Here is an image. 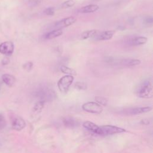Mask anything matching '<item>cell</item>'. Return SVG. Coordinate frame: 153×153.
Here are the masks:
<instances>
[{
  "label": "cell",
  "mask_w": 153,
  "mask_h": 153,
  "mask_svg": "<svg viewBox=\"0 0 153 153\" xmlns=\"http://www.w3.org/2000/svg\"><path fill=\"white\" fill-rule=\"evenodd\" d=\"M83 127L88 130L90 131H91L94 133L99 134V126L96 125L93 122L91 121H85L83 123Z\"/></svg>",
  "instance_id": "obj_10"
},
{
  "label": "cell",
  "mask_w": 153,
  "mask_h": 153,
  "mask_svg": "<svg viewBox=\"0 0 153 153\" xmlns=\"http://www.w3.org/2000/svg\"><path fill=\"white\" fill-rule=\"evenodd\" d=\"M60 71L62 73L68 75H71V76H73L76 75V72L75 71V69H74L72 68H71L69 67L64 66V65L61 66Z\"/></svg>",
  "instance_id": "obj_15"
},
{
  "label": "cell",
  "mask_w": 153,
  "mask_h": 153,
  "mask_svg": "<svg viewBox=\"0 0 153 153\" xmlns=\"http://www.w3.org/2000/svg\"><path fill=\"white\" fill-rule=\"evenodd\" d=\"M2 79L3 82L8 86L12 87L14 85L16 82L15 77L10 74H5L2 76Z\"/></svg>",
  "instance_id": "obj_13"
},
{
  "label": "cell",
  "mask_w": 153,
  "mask_h": 153,
  "mask_svg": "<svg viewBox=\"0 0 153 153\" xmlns=\"http://www.w3.org/2000/svg\"><path fill=\"white\" fill-rule=\"evenodd\" d=\"M33 64L31 62H27L23 65V69L27 71H30L33 68Z\"/></svg>",
  "instance_id": "obj_23"
},
{
  "label": "cell",
  "mask_w": 153,
  "mask_h": 153,
  "mask_svg": "<svg viewBox=\"0 0 153 153\" xmlns=\"http://www.w3.org/2000/svg\"><path fill=\"white\" fill-rule=\"evenodd\" d=\"M6 126V120L1 114H0V129H3Z\"/></svg>",
  "instance_id": "obj_25"
},
{
  "label": "cell",
  "mask_w": 153,
  "mask_h": 153,
  "mask_svg": "<svg viewBox=\"0 0 153 153\" xmlns=\"http://www.w3.org/2000/svg\"><path fill=\"white\" fill-rule=\"evenodd\" d=\"M76 0H67V1H65L64 2H63L61 7L62 8H71V7H74L75 5V4H76Z\"/></svg>",
  "instance_id": "obj_18"
},
{
  "label": "cell",
  "mask_w": 153,
  "mask_h": 153,
  "mask_svg": "<svg viewBox=\"0 0 153 153\" xmlns=\"http://www.w3.org/2000/svg\"><path fill=\"white\" fill-rule=\"evenodd\" d=\"M82 108L84 111L93 114H100L102 112L103 108L97 102H88L82 105Z\"/></svg>",
  "instance_id": "obj_4"
},
{
  "label": "cell",
  "mask_w": 153,
  "mask_h": 153,
  "mask_svg": "<svg viewBox=\"0 0 153 153\" xmlns=\"http://www.w3.org/2000/svg\"><path fill=\"white\" fill-rule=\"evenodd\" d=\"M44 104L45 102L42 100H39V102H36L33 108V112L35 114H39L41 112L44 106Z\"/></svg>",
  "instance_id": "obj_17"
},
{
  "label": "cell",
  "mask_w": 153,
  "mask_h": 153,
  "mask_svg": "<svg viewBox=\"0 0 153 153\" xmlns=\"http://www.w3.org/2000/svg\"><path fill=\"white\" fill-rule=\"evenodd\" d=\"M74 87L76 89L78 90H86L87 89V84L83 82H81V81H78L76 82L75 85H74Z\"/></svg>",
  "instance_id": "obj_20"
},
{
  "label": "cell",
  "mask_w": 153,
  "mask_h": 153,
  "mask_svg": "<svg viewBox=\"0 0 153 153\" xmlns=\"http://www.w3.org/2000/svg\"><path fill=\"white\" fill-rule=\"evenodd\" d=\"M124 131H125V130L122 128L111 125H106L99 126V134L107 136L122 133Z\"/></svg>",
  "instance_id": "obj_3"
},
{
  "label": "cell",
  "mask_w": 153,
  "mask_h": 153,
  "mask_svg": "<svg viewBox=\"0 0 153 153\" xmlns=\"http://www.w3.org/2000/svg\"><path fill=\"white\" fill-rule=\"evenodd\" d=\"M95 100L96 102L100 105H106L108 102V100L106 98L101 96H96L95 97Z\"/></svg>",
  "instance_id": "obj_21"
},
{
  "label": "cell",
  "mask_w": 153,
  "mask_h": 153,
  "mask_svg": "<svg viewBox=\"0 0 153 153\" xmlns=\"http://www.w3.org/2000/svg\"><path fill=\"white\" fill-rule=\"evenodd\" d=\"M115 31L114 30H109L101 32L97 36V39L101 41H107L111 39L114 35L115 34Z\"/></svg>",
  "instance_id": "obj_9"
},
{
  "label": "cell",
  "mask_w": 153,
  "mask_h": 153,
  "mask_svg": "<svg viewBox=\"0 0 153 153\" xmlns=\"http://www.w3.org/2000/svg\"><path fill=\"white\" fill-rule=\"evenodd\" d=\"M96 1H99V0H96Z\"/></svg>",
  "instance_id": "obj_28"
},
{
  "label": "cell",
  "mask_w": 153,
  "mask_h": 153,
  "mask_svg": "<svg viewBox=\"0 0 153 153\" xmlns=\"http://www.w3.org/2000/svg\"><path fill=\"white\" fill-rule=\"evenodd\" d=\"M141 63V61L139 59H131L130 60L128 63H127V65L128 66H137L139 65Z\"/></svg>",
  "instance_id": "obj_22"
},
{
  "label": "cell",
  "mask_w": 153,
  "mask_h": 153,
  "mask_svg": "<svg viewBox=\"0 0 153 153\" xmlns=\"http://www.w3.org/2000/svg\"><path fill=\"white\" fill-rule=\"evenodd\" d=\"M11 126L14 130L20 131L25 127L26 122L22 117L15 116L11 120Z\"/></svg>",
  "instance_id": "obj_7"
},
{
  "label": "cell",
  "mask_w": 153,
  "mask_h": 153,
  "mask_svg": "<svg viewBox=\"0 0 153 153\" xmlns=\"http://www.w3.org/2000/svg\"><path fill=\"white\" fill-rule=\"evenodd\" d=\"M9 62H10V60L8 57H4L2 60V63L4 65H6L8 64Z\"/></svg>",
  "instance_id": "obj_26"
},
{
  "label": "cell",
  "mask_w": 153,
  "mask_h": 153,
  "mask_svg": "<svg viewBox=\"0 0 153 153\" xmlns=\"http://www.w3.org/2000/svg\"><path fill=\"white\" fill-rule=\"evenodd\" d=\"M44 13L47 16H53L55 13L54 8V7H48L44 10Z\"/></svg>",
  "instance_id": "obj_24"
},
{
  "label": "cell",
  "mask_w": 153,
  "mask_h": 153,
  "mask_svg": "<svg viewBox=\"0 0 153 153\" xmlns=\"http://www.w3.org/2000/svg\"><path fill=\"white\" fill-rule=\"evenodd\" d=\"M76 21V19L73 16H69L66 18H64L55 23V26L57 29H62L63 28L68 27L74 23H75Z\"/></svg>",
  "instance_id": "obj_6"
},
{
  "label": "cell",
  "mask_w": 153,
  "mask_h": 153,
  "mask_svg": "<svg viewBox=\"0 0 153 153\" xmlns=\"http://www.w3.org/2000/svg\"><path fill=\"white\" fill-rule=\"evenodd\" d=\"M147 38L145 36H138L132 40V44L134 45H140L147 42Z\"/></svg>",
  "instance_id": "obj_16"
},
{
  "label": "cell",
  "mask_w": 153,
  "mask_h": 153,
  "mask_svg": "<svg viewBox=\"0 0 153 153\" xmlns=\"http://www.w3.org/2000/svg\"><path fill=\"white\" fill-rule=\"evenodd\" d=\"M64 124L66 126L70 127H73L75 126L76 124V121L71 118H66V119H65L64 120Z\"/></svg>",
  "instance_id": "obj_19"
},
{
  "label": "cell",
  "mask_w": 153,
  "mask_h": 153,
  "mask_svg": "<svg viewBox=\"0 0 153 153\" xmlns=\"http://www.w3.org/2000/svg\"><path fill=\"white\" fill-rule=\"evenodd\" d=\"M74 78L73 76L66 75L61 77L57 82V87L60 91L62 93H66L69 90V88L74 81Z\"/></svg>",
  "instance_id": "obj_2"
},
{
  "label": "cell",
  "mask_w": 153,
  "mask_h": 153,
  "mask_svg": "<svg viewBox=\"0 0 153 153\" xmlns=\"http://www.w3.org/2000/svg\"><path fill=\"white\" fill-rule=\"evenodd\" d=\"M151 110V108L149 106L146 107H139V108H132L127 109H125L122 113L126 115H136L139 114L147 112Z\"/></svg>",
  "instance_id": "obj_8"
},
{
  "label": "cell",
  "mask_w": 153,
  "mask_h": 153,
  "mask_svg": "<svg viewBox=\"0 0 153 153\" xmlns=\"http://www.w3.org/2000/svg\"><path fill=\"white\" fill-rule=\"evenodd\" d=\"M62 33H63V31L62 29H56L55 30H53L47 33L45 35V38L47 39H54L55 38H57V37L60 36L61 35H62Z\"/></svg>",
  "instance_id": "obj_14"
},
{
  "label": "cell",
  "mask_w": 153,
  "mask_h": 153,
  "mask_svg": "<svg viewBox=\"0 0 153 153\" xmlns=\"http://www.w3.org/2000/svg\"><path fill=\"white\" fill-rule=\"evenodd\" d=\"M152 22H153V20L152 17H148L145 19V22L148 24H151L152 23Z\"/></svg>",
  "instance_id": "obj_27"
},
{
  "label": "cell",
  "mask_w": 153,
  "mask_h": 153,
  "mask_svg": "<svg viewBox=\"0 0 153 153\" xmlns=\"http://www.w3.org/2000/svg\"><path fill=\"white\" fill-rule=\"evenodd\" d=\"M99 9V5L96 4H89L86 6L82 7L79 10V12L81 13H94L97 11Z\"/></svg>",
  "instance_id": "obj_11"
},
{
  "label": "cell",
  "mask_w": 153,
  "mask_h": 153,
  "mask_svg": "<svg viewBox=\"0 0 153 153\" xmlns=\"http://www.w3.org/2000/svg\"><path fill=\"white\" fill-rule=\"evenodd\" d=\"M98 30L96 29H91V30H87L85 31H84L80 36V38L82 40L87 39L88 38L95 37L98 34Z\"/></svg>",
  "instance_id": "obj_12"
},
{
  "label": "cell",
  "mask_w": 153,
  "mask_h": 153,
  "mask_svg": "<svg viewBox=\"0 0 153 153\" xmlns=\"http://www.w3.org/2000/svg\"><path fill=\"white\" fill-rule=\"evenodd\" d=\"M14 50V44L11 41H5L0 44V53L7 56H11Z\"/></svg>",
  "instance_id": "obj_5"
},
{
  "label": "cell",
  "mask_w": 153,
  "mask_h": 153,
  "mask_svg": "<svg viewBox=\"0 0 153 153\" xmlns=\"http://www.w3.org/2000/svg\"><path fill=\"white\" fill-rule=\"evenodd\" d=\"M137 95L142 98H151L153 96L152 83L149 81H145L142 83L137 89Z\"/></svg>",
  "instance_id": "obj_1"
}]
</instances>
